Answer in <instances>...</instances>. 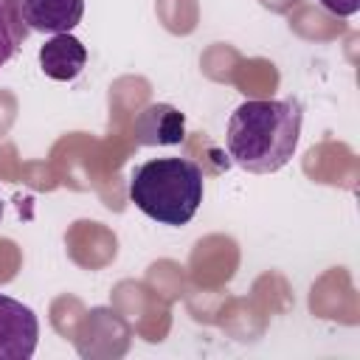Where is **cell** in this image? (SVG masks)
Masks as SVG:
<instances>
[{
	"instance_id": "obj_6",
	"label": "cell",
	"mask_w": 360,
	"mask_h": 360,
	"mask_svg": "<svg viewBox=\"0 0 360 360\" xmlns=\"http://www.w3.org/2000/svg\"><path fill=\"white\" fill-rule=\"evenodd\" d=\"M87 65V48L73 34H53L39 48V68L53 82H73Z\"/></svg>"
},
{
	"instance_id": "obj_2",
	"label": "cell",
	"mask_w": 360,
	"mask_h": 360,
	"mask_svg": "<svg viewBox=\"0 0 360 360\" xmlns=\"http://www.w3.org/2000/svg\"><path fill=\"white\" fill-rule=\"evenodd\" d=\"M202 191V169L188 158H155L135 166L129 174V200L135 208L172 228L191 222Z\"/></svg>"
},
{
	"instance_id": "obj_7",
	"label": "cell",
	"mask_w": 360,
	"mask_h": 360,
	"mask_svg": "<svg viewBox=\"0 0 360 360\" xmlns=\"http://www.w3.org/2000/svg\"><path fill=\"white\" fill-rule=\"evenodd\" d=\"M28 31L31 28L20 14V0H0V68L17 56Z\"/></svg>"
},
{
	"instance_id": "obj_1",
	"label": "cell",
	"mask_w": 360,
	"mask_h": 360,
	"mask_svg": "<svg viewBox=\"0 0 360 360\" xmlns=\"http://www.w3.org/2000/svg\"><path fill=\"white\" fill-rule=\"evenodd\" d=\"M304 124L298 98H250L242 101L225 129V146L236 166L250 174H273L295 155Z\"/></svg>"
},
{
	"instance_id": "obj_3",
	"label": "cell",
	"mask_w": 360,
	"mask_h": 360,
	"mask_svg": "<svg viewBox=\"0 0 360 360\" xmlns=\"http://www.w3.org/2000/svg\"><path fill=\"white\" fill-rule=\"evenodd\" d=\"M39 321L31 307L0 295V360H28L37 352Z\"/></svg>"
},
{
	"instance_id": "obj_5",
	"label": "cell",
	"mask_w": 360,
	"mask_h": 360,
	"mask_svg": "<svg viewBox=\"0 0 360 360\" xmlns=\"http://www.w3.org/2000/svg\"><path fill=\"white\" fill-rule=\"evenodd\" d=\"M186 138V115L172 104H149L135 118V143L174 146Z\"/></svg>"
},
{
	"instance_id": "obj_8",
	"label": "cell",
	"mask_w": 360,
	"mask_h": 360,
	"mask_svg": "<svg viewBox=\"0 0 360 360\" xmlns=\"http://www.w3.org/2000/svg\"><path fill=\"white\" fill-rule=\"evenodd\" d=\"M329 14H335V17H352V14H357V8H360V0H318Z\"/></svg>"
},
{
	"instance_id": "obj_4",
	"label": "cell",
	"mask_w": 360,
	"mask_h": 360,
	"mask_svg": "<svg viewBox=\"0 0 360 360\" xmlns=\"http://www.w3.org/2000/svg\"><path fill=\"white\" fill-rule=\"evenodd\" d=\"M20 14L31 31L70 34L84 14V0H20Z\"/></svg>"
},
{
	"instance_id": "obj_9",
	"label": "cell",
	"mask_w": 360,
	"mask_h": 360,
	"mask_svg": "<svg viewBox=\"0 0 360 360\" xmlns=\"http://www.w3.org/2000/svg\"><path fill=\"white\" fill-rule=\"evenodd\" d=\"M0 217H3V200H0Z\"/></svg>"
}]
</instances>
